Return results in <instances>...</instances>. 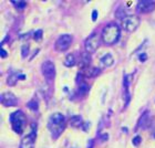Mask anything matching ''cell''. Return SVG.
Listing matches in <instances>:
<instances>
[{
	"label": "cell",
	"mask_w": 155,
	"mask_h": 148,
	"mask_svg": "<svg viewBox=\"0 0 155 148\" xmlns=\"http://www.w3.org/2000/svg\"><path fill=\"white\" fill-rule=\"evenodd\" d=\"M48 127L53 139H56L65 128V117L61 113H54L49 118Z\"/></svg>",
	"instance_id": "cell-1"
},
{
	"label": "cell",
	"mask_w": 155,
	"mask_h": 148,
	"mask_svg": "<svg viewBox=\"0 0 155 148\" xmlns=\"http://www.w3.org/2000/svg\"><path fill=\"white\" fill-rule=\"evenodd\" d=\"M121 37V29L116 23L111 22L106 25L101 33V40L106 44V45H112L116 43L118 39Z\"/></svg>",
	"instance_id": "cell-2"
},
{
	"label": "cell",
	"mask_w": 155,
	"mask_h": 148,
	"mask_svg": "<svg viewBox=\"0 0 155 148\" xmlns=\"http://www.w3.org/2000/svg\"><path fill=\"white\" fill-rule=\"evenodd\" d=\"M9 121H10L13 132L17 134H21L27 124V116L22 111H16L10 115Z\"/></svg>",
	"instance_id": "cell-3"
},
{
	"label": "cell",
	"mask_w": 155,
	"mask_h": 148,
	"mask_svg": "<svg viewBox=\"0 0 155 148\" xmlns=\"http://www.w3.org/2000/svg\"><path fill=\"white\" fill-rule=\"evenodd\" d=\"M41 72L44 79L51 83L56 77V65L54 63L51 61H44L41 65Z\"/></svg>",
	"instance_id": "cell-4"
},
{
	"label": "cell",
	"mask_w": 155,
	"mask_h": 148,
	"mask_svg": "<svg viewBox=\"0 0 155 148\" xmlns=\"http://www.w3.org/2000/svg\"><path fill=\"white\" fill-rule=\"evenodd\" d=\"M140 25V18L137 16H127L122 20V27L126 32H134Z\"/></svg>",
	"instance_id": "cell-5"
},
{
	"label": "cell",
	"mask_w": 155,
	"mask_h": 148,
	"mask_svg": "<svg viewBox=\"0 0 155 148\" xmlns=\"http://www.w3.org/2000/svg\"><path fill=\"white\" fill-rule=\"evenodd\" d=\"M100 42H101V39L100 37L96 34V33H92L90 37L87 38L84 42V49H85V52L87 53H94L98 48L100 47Z\"/></svg>",
	"instance_id": "cell-6"
},
{
	"label": "cell",
	"mask_w": 155,
	"mask_h": 148,
	"mask_svg": "<svg viewBox=\"0 0 155 148\" xmlns=\"http://www.w3.org/2000/svg\"><path fill=\"white\" fill-rule=\"evenodd\" d=\"M73 37L71 34H62L58 38L56 41V50L59 52H64L70 48V45L72 44Z\"/></svg>",
	"instance_id": "cell-7"
},
{
	"label": "cell",
	"mask_w": 155,
	"mask_h": 148,
	"mask_svg": "<svg viewBox=\"0 0 155 148\" xmlns=\"http://www.w3.org/2000/svg\"><path fill=\"white\" fill-rule=\"evenodd\" d=\"M136 10L138 13H149L153 12L155 10V1L152 0H142V1H138L136 6Z\"/></svg>",
	"instance_id": "cell-8"
},
{
	"label": "cell",
	"mask_w": 155,
	"mask_h": 148,
	"mask_svg": "<svg viewBox=\"0 0 155 148\" xmlns=\"http://www.w3.org/2000/svg\"><path fill=\"white\" fill-rule=\"evenodd\" d=\"M0 101H1V104L3 106H6V107H12V106H16L17 103H18V99L11 92L2 93Z\"/></svg>",
	"instance_id": "cell-9"
},
{
	"label": "cell",
	"mask_w": 155,
	"mask_h": 148,
	"mask_svg": "<svg viewBox=\"0 0 155 148\" xmlns=\"http://www.w3.org/2000/svg\"><path fill=\"white\" fill-rule=\"evenodd\" d=\"M34 143H36V132L33 130L30 134L25 135L21 139L20 148H34Z\"/></svg>",
	"instance_id": "cell-10"
},
{
	"label": "cell",
	"mask_w": 155,
	"mask_h": 148,
	"mask_svg": "<svg viewBox=\"0 0 155 148\" xmlns=\"http://www.w3.org/2000/svg\"><path fill=\"white\" fill-rule=\"evenodd\" d=\"M25 74H19V73H13L11 75H9L8 80H7V83L8 85L10 86H14L17 84V82L20 80H25Z\"/></svg>",
	"instance_id": "cell-11"
},
{
	"label": "cell",
	"mask_w": 155,
	"mask_h": 148,
	"mask_svg": "<svg viewBox=\"0 0 155 148\" xmlns=\"http://www.w3.org/2000/svg\"><path fill=\"white\" fill-rule=\"evenodd\" d=\"M100 69L98 68H94V66H89V68L84 69V71H83V75L85 76V77H95V76H98L100 74Z\"/></svg>",
	"instance_id": "cell-12"
},
{
	"label": "cell",
	"mask_w": 155,
	"mask_h": 148,
	"mask_svg": "<svg viewBox=\"0 0 155 148\" xmlns=\"http://www.w3.org/2000/svg\"><path fill=\"white\" fill-rule=\"evenodd\" d=\"M101 63H102V65H103V66H105V68H109V66L113 65V63H114V59H113L112 54L107 53V54L102 56V59H101Z\"/></svg>",
	"instance_id": "cell-13"
},
{
	"label": "cell",
	"mask_w": 155,
	"mask_h": 148,
	"mask_svg": "<svg viewBox=\"0 0 155 148\" xmlns=\"http://www.w3.org/2000/svg\"><path fill=\"white\" fill-rule=\"evenodd\" d=\"M63 63H64V65H65L67 68H72V66H74L75 63H76L74 54H72V53H69V54H67V56L64 58V61H63Z\"/></svg>",
	"instance_id": "cell-14"
},
{
	"label": "cell",
	"mask_w": 155,
	"mask_h": 148,
	"mask_svg": "<svg viewBox=\"0 0 155 148\" xmlns=\"http://www.w3.org/2000/svg\"><path fill=\"white\" fill-rule=\"evenodd\" d=\"M81 124H82V117L79 115H75L70 118V125L72 127H80Z\"/></svg>",
	"instance_id": "cell-15"
},
{
	"label": "cell",
	"mask_w": 155,
	"mask_h": 148,
	"mask_svg": "<svg viewBox=\"0 0 155 148\" xmlns=\"http://www.w3.org/2000/svg\"><path fill=\"white\" fill-rule=\"evenodd\" d=\"M82 66L84 69L89 68V64H90V62H91V56H90V53H87V52H84L83 54H82Z\"/></svg>",
	"instance_id": "cell-16"
},
{
	"label": "cell",
	"mask_w": 155,
	"mask_h": 148,
	"mask_svg": "<svg viewBox=\"0 0 155 148\" xmlns=\"http://www.w3.org/2000/svg\"><path fill=\"white\" fill-rule=\"evenodd\" d=\"M27 106H28V108L32 112H37L38 110H39V103H38V101L36 99H31L30 102L27 104Z\"/></svg>",
	"instance_id": "cell-17"
},
{
	"label": "cell",
	"mask_w": 155,
	"mask_h": 148,
	"mask_svg": "<svg viewBox=\"0 0 155 148\" xmlns=\"http://www.w3.org/2000/svg\"><path fill=\"white\" fill-rule=\"evenodd\" d=\"M78 91L81 94H87L89 91H90V86L87 85V83H80L79 86H78Z\"/></svg>",
	"instance_id": "cell-18"
},
{
	"label": "cell",
	"mask_w": 155,
	"mask_h": 148,
	"mask_svg": "<svg viewBox=\"0 0 155 148\" xmlns=\"http://www.w3.org/2000/svg\"><path fill=\"white\" fill-rule=\"evenodd\" d=\"M11 3L14 5V7H16L18 10H22V9H25V7H27V2H25V1H21V0H19V1H14V0H12Z\"/></svg>",
	"instance_id": "cell-19"
},
{
	"label": "cell",
	"mask_w": 155,
	"mask_h": 148,
	"mask_svg": "<svg viewBox=\"0 0 155 148\" xmlns=\"http://www.w3.org/2000/svg\"><path fill=\"white\" fill-rule=\"evenodd\" d=\"M28 53H29V45L28 44L22 45V48H21V56H22V58H25L28 56Z\"/></svg>",
	"instance_id": "cell-20"
},
{
	"label": "cell",
	"mask_w": 155,
	"mask_h": 148,
	"mask_svg": "<svg viewBox=\"0 0 155 148\" xmlns=\"http://www.w3.org/2000/svg\"><path fill=\"white\" fill-rule=\"evenodd\" d=\"M141 142H142V137H141V136H136V137H134V138H133V140H132V143H133V145H134V146H138V145L141 144Z\"/></svg>",
	"instance_id": "cell-21"
},
{
	"label": "cell",
	"mask_w": 155,
	"mask_h": 148,
	"mask_svg": "<svg viewBox=\"0 0 155 148\" xmlns=\"http://www.w3.org/2000/svg\"><path fill=\"white\" fill-rule=\"evenodd\" d=\"M42 30H37L34 32V34H33V38L36 39V40H41V38H42Z\"/></svg>",
	"instance_id": "cell-22"
},
{
	"label": "cell",
	"mask_w": 155,
	"mask_h": 148,
	"mask_svg": "<svg viewBox=\"0 0 155 148\" xmlns=\"http://www.w3.org/2000/svg\"><path fill=\"white\" fill-rule=\"evenodd\" d=\"M138 60H140V62H145L146 60H147V54H146V53H142V54H140Z\"/></svg>",
	"instance_id": "cell-23"
},
{
	"label": "cell",
	"mask_w": 155,
	"mask_h": 148,
	"mask_svg": "<svg viewBox=\"0 0 155 148\" xmlns=\"http://www.w3.org/2000/svg\"><path fill=\"white\" fill-rule=\"evenodd\" d=\"M98 16H99V12H98V10H93V11H92V21H96V19H98Z\"/></svg>",
	"instance_id": "cell-24"
},
{
	"label": "cell",
	"mask_w": 155,
	"mask_h": 148,
	"mask_svg": "<svg viewBox=\"0 0 155 148\" xmlns=\"http://www.w3.org/2000/svg\"><path fill=\"white\" fill-rule=\"evenodd\" d=\"M93 146H94V142H93L92 139H90L87 142V148H93Z\"/></svg>",
	"instance_id": "cell-25"
},
{
	"label": "cell",
	"mask_w": 155,
	"mask_h": 148,
	"mask_svg": "<svg viewBox=\"0 0 155 148\" xmlns=\"http://www.w3.org/2000/svg\"><path fill=\"white\" fill-rule=\"evenodd\" d=\"M0 52H1V58H2V59H5V58L7 56V52L3 49L0 50Z\"/></svg>",
	"instance_id": "cell-26"
},
{
	"label": "cell",
	"mask_w": 155,
	"mask_h": 148,
	"mask_svg": "<svg viewBox=\"0 0 155 148\" xmlns=\"http://www.w3.org/2000/svg\"><path fill=\"white\" fill-rule=\"evenodd\" d=\"M107 137H109V135L107 134H104V135L101 136V140L102 142H104V140H107Z\"/></svg>",
	"instance_id": "cell-27"
}]
</instances>
